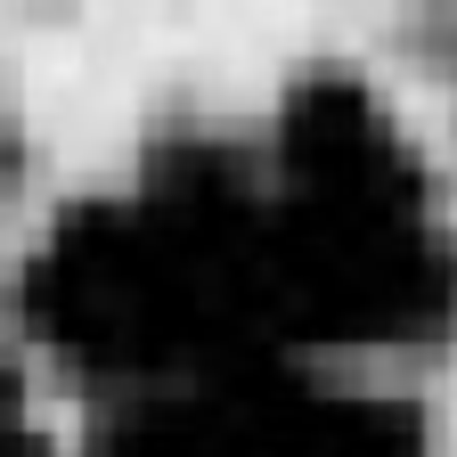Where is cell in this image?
<instances>
[{"label":"cell","mask_w":457,"mask_h":457,"mask_svg":"<svg viewBox=\"0 0 457 457\" xmlns=\"http://www.w3.org/2000/svg\"><path fill=\"white\" fill-rule=\"evenodd\" d=\"M449 457H457V425H449Z\"/></svg>","instance_id":"6da1fadb"}]
</instances>
